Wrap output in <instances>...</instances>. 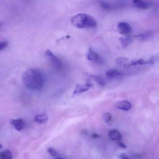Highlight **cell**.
<instances>
[{"label": "cell", "mask_w": 159, "mask_h": 159, "mask_svg": "<svg viewBox=\"0 0 159 159\" xmlns=\"http://www.w3.org/2000/svg\"><path fill=\"white\" fill-rule=\"evenodd\" d=\"M23 81L25 85L29 89L40 90L43 88L46 81L44 74L36 69H29L24 72Z\"/></svg>", "instance_id": "6da1fadb"}, {"label": "cell", "mask_w": 159, "mask_h": 159, "mask_svg": "<svg viewBox=\"0 0 159 159\" xmlns=\"http://www.w3.org/2000/svg\"><path fill=\"white\" fill-rule=\"evenodd\" d=\"M71 24L77 28H93L97 26L94 18L85 14H79L72 17Z\"/></svg>", "instance_id": "7a4b0ae2"}, {"label": "cell", "mask_w": 159, "mask_h": 159, "mask_svg": "<svg viewBox=\"0 0 159 159\" xmlns=\"http://www.w3.org/2000/svg\"><path fill=\"white\" fill-rule=\"evenodd\" d=\"M45 55L48 57L53 66L56 69H59L62 67V62L61 60L55 55L50 50H47L45 52Z\"/></svg>", "instance_id": "3957f363"}, {"label": "cell", "mask_w": 159, "mask_h": 159, "mask_svg": "<svg viewBox=\"0 0 159 159\" xmlns=\"http://www.w3.org/2000/svg\"><path fill=\"white\" fill-rule=\"evenodd\" d=\"M86 57L89 61H93L95 63L101 64L103 62L102 58L92 47L89 48L88 52L86 54Z\"/></svg>", "instance_id": "277c9868"}, {"label": "cell", "mask_w": 159, "mask_h": 159, "mask_svg": "<svg viewBox=\"0 0 159 159\" xmlns=\"http://www.w3.org/2000/svg\"><path fill=\"white\" fill-rule=\"evenodd\" d=\"M92 86L93 84L90 82L84 84H77L72 93V96L79 95L83 93L87 92Z\"/></svg>", "instance_id": "5b68a950"}, {"label": "cell", "mask_w": 159, "mask_h": 159, "mask_svg": "<svg viewBox=\"0 0 159 159\" xmlns=\"http://www.w3.org/2000/svg\"><path fill=\"white\" fill-rule=\"evenodd\" d=\"M118 29L121 34L125 36L129 35L132 31L131 26L126 22H120L118 25Z\"/></svg>", "instance_id": "8992f818"}, {"label": "cell", "mask_w": 159, "mask_h": 159, "mask_svg": "<svg viewBox=\"0 0 159 159\" xmlns=\"http://www.w3.org/2000/svg\"><path fill=\"white\" fill-rule=\"evenodd\" d=\"M133 4L136 8L141 10H147L151 6V2L141 0H135L133 2Z\"/></svg>", "instance_id": "52a82bcc"}, {"label": "cell", "mask_w": 159, "mask_h": 159, "mask_svg": "<svg viewBox=\"0 0 159 159\" xmlns=\"http://www.w3.org/2000/svg\"><path fill=\"white\" fill-rule=\"evenodd\" d=\"M115 106L117 108L124 111L129 110L132 108V104L127 100L119 101L115 104Z\"/></svg>", "instance_id": "ba28073f"}, {"label": "cell", "mask_w": 159, "mask_h": 159, "mask_svg": "<svg viewBox=\"0 0 159 159\" xmlns=\"http://www.w3.org/2000/svg\"><path fill=\"white\" fill-rule=\"evenodd\" d=\"M106 76L108 79H113L122 76L121 73L119 70L115 69H110L106 72Z\"/></svg>", "instance_id": "9c48e42d"}, {"label": "cell", "mask_w": 159, "mask_h": 159, "mask_svg": "<svg viewBox=\"0 0 159 159\" xmlns=\"http://www.w3.org/2000/svg\"><path fill=\"white\" fill-rule=\"evenodd\" d=\"M109 136L110 138L114 141H120L122 138L121 133L116 129H113L110 131L109 132Z\"/></svg>", "instance_id": "30bf717a"}, {"label": "cell", "mask_w": 159, "mask_h": 159, "mask_svg": "<svg viewBox=\"0 0 159 159\" xmlns=\"http://www.w3.org/2000/svg\"><path fill=\"white\" fill-rule=\"evenodd\" d=\"M12 124L14 126L15 129L18 131H21L24 129L25 126V121L22 119H16L12 120L11 121Z\"/></svg>", "instance_id": "8fae6325"}, {"label": "cell", "mask_w": 159, "mask_h": 159, "mask_svg": "<svg viewBox=\"0 0 159 159\" xmlns=\"http://www.w3.org/2000/svg\"><path fill=\"white\" fill-rule=\"evenodd\" d=\"M153 37V33L152 31H148L137 36L139 40L141 41H148Z\"/></svg>", "instance_id": "7c38bea8"}, {"label": "cell", "mask_w": 159, "mask_h": 159, "mask_svg": "<svg viewBox=\"0 0 159 159\" xmlns=\"http://www.w3.org/2000/svg\"><path fill=\"white\" fill-rule=\"evenodd\" d=\"M48 116L45 113L40 114L37 115L34 119V121L39 124H45L48 120Z\"/></svg>", "instance_id": "4fadbf2b"}, {"label": "cell", "mask_w": 159, "mask_h": 159, "mask_svg": "<svg viewBox=\"0 0 159 159\" xmlns=\"http://www.w3.org/2000/svg\"><path fill=\"white\" fill-rule=\"evenodd\" d=\"M120 43L123 48H126L132 42L133 39L131 37H121L119 39Z\"/></svg>", "instance_id": "5bb4252c"}, {"label": "cell", "mask_w": 159, "mask_h": 159, "mask_svg": "<svg viewBox=\"0 0 159 159\" xmlns=\"http://www.w3.org/2000/svg\"><path fill=\"white\" fill-rule=\"evenodd\" d=\"M130 63V59L125 57H120L116 60V63L121 66L129 67Z\"/></svg>", "instance_id": "9a60e30c"}, {"label": "cell", "mask_w": 159, "mask_h": 159, "mask_svg": "<svg viewBox=\"0 0 159 159\" xmlns=\"http://www.w3.org/2000/svg\"><path fill=\"white\" fill-rule=\"evenodd\" d=\"M0 159H12L11 152L9 150L0 152Z\"/></svg>", "instance_id": "2e32d148"}, {"label": "cell", "mask_w": 159, "mask_h": 159, "mask_svg": "<svg viewBox=\"0 0 159 159\" xmlns=\"http://www.w3.org/2000/svg\"><path fill=\"white\" fill-rule=\"evenodd\" d=\"M99 4L102 9L105 10H111L115 8L114 5L107 2L100 1L99 2Z\"/></svg>", "instance_id": "e0dca14e"}, {"label": "cell", "mask_w": 159, "mask_h": 159, "mask_svg": "<svg viewBox=\"0 0 159 159\" xmlns=\"http://www.w3.org/2000/svg\"><path fill=\"white\" fill-rule=\"evenodd\" d=\"M90 77L97 82L98 84L101 86H105L106 85V82L105 80L100 76H95V75H90Z\"/></svg>", "instance_id": "ac0fdd59"}, {"label": "cell", "mask_w": 159, "mask_h": 159, "mask_svg": "<svg viewBox=\"0 0 159 159\" xmlns=\"http://www.w3.org/2000/svg\"><path fill=\"white\" fill-rule=\"evenodd\" d=\"M103 119L105 122L108 123L111 121L112 116L109 112H106V113H104V115H103Z\"/></svg>", "instance_id": "d6986e66"}, {"label": "cell", "mask_w": 159, "mask_h": 159, "mask_svg": "<svg viewBox=\"0 0 159 159\" xmlns=\"http://www.w3.org/2000/svg\"><path fill=\"white\" fill-rule=\"evenodd\" d=\"M47 151H48V152H49L52 156H56L57 154V152L56 151L55 149L53 148H49L48 150H47Z\"/></svg>", "instance_id": "ffe728a7"}, {"label": "cell", "mask_w": 159, "mask_h": 159, "mask_svg": "<svg viewBox=\"0 0 159 159\" xmlns=\"http://www.w3.org/2000/svg\"><path fill=\"white\" fill-rule=\"evenodd\" d=\"M8 46V43L6 42H0V51L4 50Z\"/></svg>", "instance_id": "44dd1931"}, {"label": "cell", "mask_w": 159, "mask_h": 159, "mask_svg": "<svg viewBox=\"0 0 159 159\" xmlns=\"http://www.w3.org/2000/svg\"><path fill=\"white\" fill-rule=\"evenodd\" d=\"M119 159H130L129 156L124 153H120L119 155Z\"/></svg>", "instance_id": "7402d4cb"}, {"label": "cell", "mask_w": 159, "mask_h": 159, "mask_svg": "<svg viewBox=\"0 0 159 159\" xmlns=\"http://www.w3.org/2000/svg\"><path fill=\"white\" fill-rule=\"evenodd\" d=\"M118 145H119V147H120L122 148L125 149L126 148V145H125V144H124L123 142H121V141H118Z\"/></svg>", "instance_id": "603a6c76"}, {"label": "cell", "mask_w": 159, "mask_h": 159, "mask_svg": "<svg viewBox=\"0 0 159 159\" xmlns=\"http://www.w3.org/2000/svg\"><path fill=\"white\" fill-rule=\"evenodd\" d=\"M100 137V136L99 135V134H96V133H94V134L92 135V138H93V139L98 138Z\"/></svg>", "instance_id": "cb8c5ba5"}, {"label": "cell", "mask_w": 159, "mask_h": 159, "mask_svg": "<svg viewBox=\"0 0 159 159\" xmlns=\"http://www.w3.org/2000/svg\"><path fill=\"white\" fill-rule=\"evenodd\" d=\"M54 159H64V158H61V157H57Z\"/></svg>", "instance_id": "d4e9b609"}, {"label": "cell", "mask_w": 159, "mask_h": 159, "mask_svg": "<svg viewBox=\"0 0 159 159\" xmlns=\"http://www.w3.org/2000/svg\"><path fill=\"white\" fill-rule=\"evenodd\" d=\"M2 148H3V146H2V144L0 143V149H2Z\"/></svg>", "instance_id": "484cf974"}]
</instances>
